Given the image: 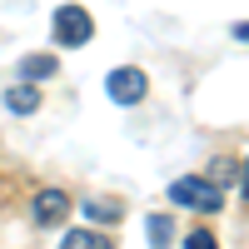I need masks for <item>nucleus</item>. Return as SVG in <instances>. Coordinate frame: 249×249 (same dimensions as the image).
<instances>
[{
	"label": "nucleus",
	"mask_w": 249,
	"mask_h": 249,
	"mask_svg": "<svg viewBox=\"0 0 249 249\" xmlns=\"http://www.w3.org/2000/svg\"><path fill=\"white\" fill-rule=\"evenodd\" d=\"M20 75H25V80H50L55 75V60L50 55H25V60H20Z\"/></svg>",
	"instance_id": "0eeeda50"
},
{
	"label": "nucleus",
	"mask_w": 249,
	"mask_h": 249,
	"mask_svg": "<svg viewBox=\"0 0 249 249\" xmlns=\"http://www.w3.org/2000/svg\"><path fill=\"white\" fill-rule=\"evenodd\" d=\"M105 90H110L115 105H140V100L150 95V75H144L140 65H120V70L105 75Z\"/></svg>",
	"instance_id": "7ed1b4c3"
},
{
	"label": "nucleus",
	"mask_w": 249,
	"mask_h": 249,
	"mask_svg": "<svg viewBox=\"0 0 249 249\" xmlns=\"http://www.w3.org/2000/svg\"><path fill=\"white\" fill-rule=\"evenodd\" d=\"M90 35H95V20H90L85 5H60L55 10V40L60 45L80 50V45H90Z\"/></svg>",
	"instance_id": "f03ea898"
},
{
	"label": "nucleus",
	"mask_w": 249,
	"mask_h": 249,
	"mask_svg": "<svg viewBox=\"0 0 249 249\" xmlns=\"http://www.w3.org/2000/svg\"><path fill=\"white\" fill-rule=\"evenodd\" d=\"M120 210H124L120 199H90V204H85L90 219H120Z\"/></svg>",
	"instance_id": "6e6552de"
},
{
	"label": "nucleus",
	"mask_w": 249,
	"mask_h": 249,
	"mask_svg": "<svg viewBox=\"0 0 249 249\" xmlns=\"http://www.w3.org/2000/svg\"><path fill=\"white\" fill-rule=\"evenodd\" d=\"M60 249H115V239L95 234V230H70L65 239H60Z\"/></svg>",
	"instance_id": "39448f33"
},
{
	"label": "nucleus",
	"mask_w": 249,
	"mask_h": 249,
	"mask_svg": "<svg viewBox=\"0 0 249 249\" xmlns=\"http://www.w3.org/2000/svg\"><path fill=\"white\" fill-rule=\"evenodd\" d=\"M170 199L184 204V210H195V214H219L224 210V184L199 179V175H179L170 184Z\"/></svg>",
	"instance_id": "f257e3e1"
},
{
	"label": "nucleus",
	"mask_w": 249,
	"mask_h": 249,
	"mask_svg": "<svg viewBox=\"0 0 249 249\" xmlns=\"http://www.w3.org/2000/svg\"><path fill=\"white\" fill-rule=\"evenodd\" d=\"M70 214V195L55 190V184H45V190L35 195V224H60Z\"/></svg>",
	"instance_id": "20e7f679"
},
{
	"label": "nucleus",
	"mask_w": 249,
	"mask_h": 249,
	"mask_svg": "<svg viewBox=\"0 0 249 249\" xmlns=\"http://www.w3.org/2000/svg\"><path fill=\"white\" fill-rule=\"evenodd\" d=\"M5 105H10L15 115H35V110H40V95L25 90V85H15V90H5Z\"/></svg>",
	"instance_id": "423d86ee"
},
{
	"label": "nucleus",
	"mask_w": 249,
	"mask_h": 249,
	"mask_svg": "<svg viewBox=\"0 0 249 249\" xmlns=\"http://www.w3.org/2000/svg\"><path fill=\"white\" fill-rule=\"evenodd\" d=\"M184 249H219V244H214L210 230H190V234H184Z\"/></svg>",
	"instance_id": "9d476101"
},
{
	"label": "nucleus",
	"mask_w": 249,
	"mask_h": 249,
	"mask_svg": "<svg viewBox=\"0 0 249 249\" xmlns=\"http://www.w3.org/2000/svg\"><path fill=\"white\" fill-rule=\"evenodd\" d=\"M170 234H175V230H170V219L155 214V219H150V244H155V249H164V244H170Z\"/></svg>",
	"instance_id": "1a4fd4ad"
}]
</instances>
